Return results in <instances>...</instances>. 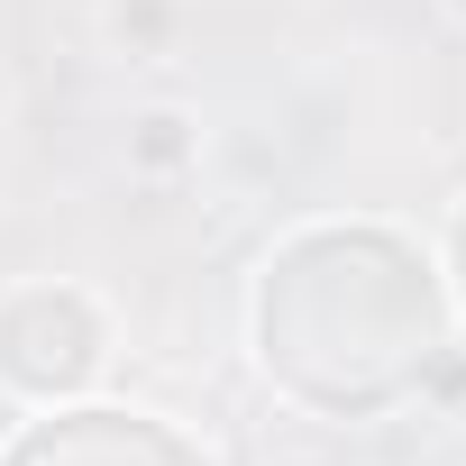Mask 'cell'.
<instances>
[{
  "mask_svg": "<svg viewBox=\"0 0 466 466\" xmlns=\"http://www.w3.org/2000/svg\"><path fill=\"white\" fill-rule=\"evenodd\" d=\"M448 10H457V19H466V0H448Z\"/></svg>",
  "mask_w": 466,
  "mask_h": 466,
  "instance_id": "cell-3",
  "label": "cell"
},
{
  "mask_svg": "<svg viewBox=\"0 0 466 466\" xmlns=\"http://www.w3.org/2000/svg\"><path fill=\"white\" fill-rule=\"evenodd\" d=\"M457 257H466V219H457Z\"/></svg>",
  "mask_w": 466,
  "mask_h": 466,
  "instance_id": "cell-2",
  "label": "cell"
},
{
  "mask_svg": "<svg viewBox=\"0 0 466 466\" xmlns=\"http://www.w3.org/2000/svg\"><path fill=\"white\" fill-rule=\"evenodd\" d=\"M183 147H192V119H183V110H147V119H137V137H128V156H137L147 174H165Z\"/></svg>",
  "mask_w": 466,
  "mask_h": 466,
  "instance_id": "cell-1",
  "label": "cell"
}]
</instances>
